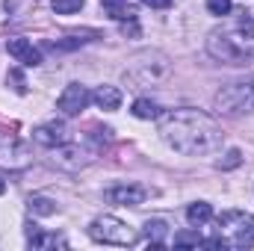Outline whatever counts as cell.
<instances>
[{
  "label": "cell",
  "mask_w": 254,
  "mask_h": 251,
  "mask_svg": "<svg viewBox=\"0 0 254 251\" xmlns=\"http://www.w3.org/2000/svg\"><path fill=\"white\" fill-rule=\"evenodd\" d=\"M160 136L187 157H204L222 148V127L201 110H169L160 116Z\"/></svg>",
  "instance_id": "cell-1"
},
{
  "label": "cell",
  "mask_w": 254,
  "mask_h": 251,
  "mask_svg": "<svg viewBox=\"0 0 254 251\" xmlns=\"http://www.w3.org/2000/svg\"><path fill=\"white\" fill-rule=\"evenodd\" d=\"M210 249H254V216L243 210H225L216 219V240H204Z\"/></svg>",
  "instance_id": "cell-2"
},
{
  "label": "cell",
  "mask_w": 254,
  "mask_h": 251,
  "mask_svg": "<svg viewBox=\"0 0 254 251\" xmlns=\"http://www.w3.org/2000/svg\"><path fill=\"white\" fill-rule=\"evenodd\" d=\"M89 237L95 240V243H104V246H136V240H139V234L133 231V228H127L122 219H116V216H98L92 225H89Z\"/></svg>",
  "instance_id": "cell-3"
},
{
  "label": "cell",
  "mask_w": 254,
  "mask_h": 251,
  "mask_svg": "<svg viewBox=\"0 0 254 251\" xmlns=\"http://www.w3.org/2000/svg\"><path fill=\"white\" fill-rule=\"evenodd\" d=\"M216 110L225 116H240L246 110H254V77L225 86L216 95Z\"/></svg>",
  "instance_id": "cell-4"
},
{
  "label": "cell",
  "mask_w": 254,
  "mask_h": 251,
  "mask_svg": "<svg viewBox=\"0 0 254 251\" xmlns=\"http://www.w3.org/2000/svg\"><path fill=\"white\" fill-rule=\"evenodd\" d=\"M207 51H210V57L213 60H219V63H228V65H246L252 60V51H249V45L243 42V39H234V36H228V33H210V39H207Z\"/></svg>",
  "instance_id": "cell-5"
},
{
  "label": "cell",
  "mask_w": 254,
  "mask_h": 251,
  "mask_svg": "<svg viewBox=\"0 0 254 251\" xmlns=\"http://www.w3.org/2000/svg\"><path fill=\"white\" fill-rule=\"evenodd\" d=\"M30 163H33V151H30V145H27L24 139H18V136L0 130V166L18 172V169H27Z\"/></svg>",
  "instance_id": "cell-6"
},
{
  "label": "cell",
  "mask_w": 254,
  "mask_h": 251,
  "mask_svg": "<svg viewBox=\"0 0 254 251\" xmlns=\"http://www.w3.org/2000/svg\"><path fill=\"white\" fill-rule=\"evenodd\" d=\"M89 104H92V95H89V89L80 86V83H68L65 92L60 95V101H57V107H60L63 116H80Z\"/></svg>",
  "instance_id": "cell-7"
},
{
  "label": "cell",
  "mask_w": 254,
  "mask_h": 251,
  "mask_svg": "<svg viewBox=\"0 0 254 251\" xmlns=\"http://www.w3.org/2000/svg\"><path fill=\"white\" fill-rule=\"evenodd\" d=\"M104 198L110 204H119V207H139L145 201V189L136 187V184H119V187H110L104 192Z\"/></svg>",
  "instance_id": "cell-8"
},
{
  "label": "cell",
  "mask_w": 254,
  "mask_h": 251,
  "mask_svg": "<svg viewBox=\"0 0 254 251\" xmlns=\"http://www.w3.org/2000/svg\"><path fill=\"white\" fill-rule=\"evenodd\" d=\"M6 51H9V57H12V60H18V63L27 65V68H36V65L42 63V54H39L27 39H21V36L6 39Z\"/></svg>",
  "instance_id": "cell-9"
},
{
  "label": "cell",
  "mask_w": 254,
  "mask_h": 251,
  "mask_svg": "<svg viewBox=\"0 0 254 251\" xmlns=\"http://www.w3.org/2000/svg\"><path fill=\"white\" fill-rule=\"evenodd\" d=\"M54 163L60 166V169H68V172H77V169H83L86 163H89V154L86 151H80V145H60V148H54Z\"/></svg>",
  "instance_id": "cell-10"
},
{
  "label": "cell",
  "mask_w": 254,
  "mask_h": 251,
  "mask_svg": "<svg viewBox=\"0 0 254 251\" xmlns=\"http://www.w3.org/2000/svg\"><path fill=\"white\" fill-rule=\"evenodd\" d=\"M33 139H36L42 148H60V145L68 142V130H65V125H60V122H48V125H39L33 130Z\"/></svg>",
  "instance_id": "cell-11"
},
{
  "label": "cell",
  "mask_w": 254,
  "mask_h": 251,
  "mask_svg": "<svg viewBox=\"0 0 254 251\" xmlns=\"http://www.w3.org/2000/svg\"><path fill=\"white\" fill-rule=\"evenodd\" d=\"M27 243L33 249H57V246H65V240H60L57 234H45L39 225H27Z\"/></svg>",
  "instance_id": "cell-12"
},
{
  "label": "cell",
  "mask_w": 254,
  "mask_h": 251,
  "mask_svg": "<svg viewBox=\"0 0 254 251\" xmlns=\"http://www.w3.org/2000/svg\"><path fill=\"white\" fill-rule=\"evenodd\" d=\"M92 101L98 104V110L113 113V110H119V107H122V92H119L116 86H101V89L92 95Z\"/></svg>",
  "instance_id": "cell-13"
},
{
  "label": "cell",
  "mask_w": 254,
  "mask_h": 251,
  "mask_svg": "<svg viewBox=\"0 0 254 251\" xmlns=\"http://www.w3.org/2000/svg\"><path fill=\"white\" fill-rule=\"evenodd\" d=\"M145 234H148V240H151V249H163V246H166L169 225H166L163 219H151V222H145Z\"/></svg>",
  "instance_id": "cell-14"
},
{
  "label": "cell",
  "mask_w": 254,
  "mask_h": 251,
  "mask_svg": "<svg viewBox=\"0 0 254 251\" xmlns=\"http://www.w3.org/2000/svg\"><path fill=\"white\" fill-rule=\"evenodd\" d=\"M210 219H213V207H210L207 201L190 204V210H187V222H190L192 228H201V225H207Z\"/></svg>",
  "instance_id": "cell-15"
},
{
  "label": "cell",
  "mask_w": 254,
  "mask_h": 251,
  "mask_svg": "<svg viewBox=\"0 0 254 251\" xmlns=\"http://www.w3.org/2000/svg\"><path fill=\"white\" fill-rule=\"evenodd\" d=\"M101 6H104V12H107L110 18H116V21L136 18V9H133V6H127V0H101Z\"/></svg>",
  "instance_id": "cell-16"
},
{
  "label": "cell",
  "mask_w": 254,
  "mask_h": 251,
  "mask_svg": "<svg viewBox=\"0 0 254 251\" xmlns=\"http://www.w3.org/2000/svg\"><path fill=\"white\" fill-rule=\"evenodd\" d=\"M133 116L136 119H160V107L151 98H139V101H133Z\"/></svg>",
  "instance_id": "cell-17"
},
{
  "label": "cell",
  "mask_w": 254,
  "mask_h": 251,
  "mask_svg": "<svg viewBox=\"0 0 254 251\" xmlns=\"http://www.w3.org/2000/svg\"><path fill=\"white\" fill-rule=\"evenodd\" d=\"M27 207H30V213H36V216H54V213H57V204H54L51 198H45V195H33V198L27 201Z\"/></svg>",
  "instance_id": "cell-18"
},
{
  "label": "cell",
  "mask_w": 254,
  "mask_h": 251,
  "mask_svg": "<svg viewBox=\"0 0 254 251\" xmlns=\"http://www.w3.org/2000/svg\"><path fill=\"white\" fill-rule=\"evenodd\" d=\"M86 0H54V12L57 15H71V12H80Z\"/></svg>",
  "instance_id": "cell-19"
},
{
  "label": "cell",
  "mask_w": 254,
  "mask_h": 251,
  "mask_svg": "<svg viewBox=\"0 0 254 251\" xmlns=\"http://www.w3.org/2000/svg\"><path fill=\"white\" fill-rule=\"evenodd\" d=\"M207 9L213 15H228L234 9V0H207Z\"/></svg>",
  "instance_id": "cell-20"
},
{
  "label": "cell",
  "mask_w": 254,
  "mask_h": 251,
  "mask_svg": "<svg viewBox=\"0 0 254 251\" xmlns=\"http://www.w3.org/2000/svg\"><path fill=\"white\" fill-rule=\"evenodd\" d=\"M175 246H204L201 234H175Z\"/></svg>",
  "instance_id": "cell-21"
},
{
  "label": "cell",
  "mask_w": 254,
  "mask_h": 251,
  "mask_svg": "<svg viewBox=\"0 0 254 251\" xmlns=\"http://www.w3.org/2000/svg\"><path fill=\"white\" fill-rule=\"evenodd\" d=\"M6 80H9V83H15V92H18V95H27V83H24V77H21V71H18V68H12V71L6 74Z\"/></svg>",
  "instance_id": "cell-22"
},
{
  "label": "cell",
  "mask_w": 254,
  "mask_h": 251,
  "mask_svg": "<svg viewBox=\"0 0 254 251\" xmlns=\"http://www.w3.org/2000/svg\"><path fill=\"white\" fill-rule=\"evenodd\" d=\"M240 163H243V154L234 148V151H228V157H225V160H219V169H237Z\"/></svg>",
  "instance_id": "cell-23"
},
{
  "label": "cell",
  "mask_w": 254,
  "mask_h": 251,
  "mask_svg": "<svg viewBox=\"0 0 254 251\" xmlns=\"http://www.w3.org/2000/svg\"><path fill=\"white\" fill-rule=\"evenodd\" d=\"M237 30H240V36H243V39H254V18H252V15H246V18H240V24H237Z\"/></svg>",
  "instance_id": "cell-24"
},
{
  "label": "cell",
  "mask_w": 254,
  "mask_h": 251,
  "mask_svg": "<svg viewBox=\"0 0 254 251\" xmlns=\"http://www.w3.org/2000/svg\"><path fill=\"white\" fill-rule=\"evenodd\" d=\"M145 6H151V9H169L172 6V0H142Z\"/></svg>",
  "instance_id": "cell-25"
},
{
  "label": "cell",
  "mask_w": 254,
  "mask_h": 251,
  "mask_svg": "<svg viewBox=\"0 0 254 251\" xmlns=\"http://www.w3.org/2000/svg\"><path fill=\"white\" fill-rule=\"evenodd\" d=\"M3 192H6V181H3V178H0V195H3Z\"/></svg>",
  "instance_id": "cell-26"
}]
</instances>
